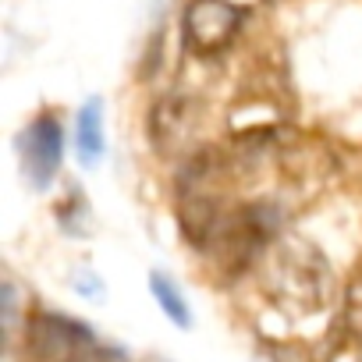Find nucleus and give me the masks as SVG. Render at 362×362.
Listing matches in <instances>:
<instances>
[{
  "label": "nucleus",
  "instance_id": "obj_1",
  "mask_svg": "<svg viewBox=\"0 0 362 362\" xmlns=\"http://www.w3.org/2000/svg\"><path fill=\"white\" fill-rule=\"evenodd\" d=\"M263 288L277 309H288L291 316H313L327 309L334 295V274L320 249L302 238H284L267 252Z\"/></svg>",
  "mask_w": 362,
  "mask_h": 362
},
{
  "label": "nucleus",
  "instance_id": "obj_2",
  "mask_svg": "<svg viewBox=\"0 0 362 362\" xmlns=\"http://www.w3.org/2000/svg\"><path fill=\"white\" fill-rule=\"evenodd\" d=\"M25 351L33 362H93L100 341L82 320L40 309L25 323Z\"/></svg>",
  "mask_w": 362,
  "mask_h": 362
},
{
  "label": "nucleus",
  "instance_id": "obj_3",
  "mask_svg": "<svg viewBox=\"0 0 362 362\" xmlns=\"http://www.w3.org/2000/svg\"><path fill=\"white\" fill-rule=\"evenodd\" d=\"M245 8L238 0H189L181 15V40L192 57H221L242 33Z\"/></svg>",
  "mask_w": 362,
  "mask_h": 362
},
{
  "label": "nucleus",
  "instance_id": "obj_4",
  "mask_svg": "<svg viewBox=\"0 0 362 362\" xmlns=\"http://www.w3.org/2000/svg\"><path fill=\"white\" fill-rule=\"evenodd\" d=\"M22 167L25 177L33 181V189H47L61 170V156H64V132L61 121L54 114H40L25 132H22Z\"/></svg>",
  "mask_w": 362,
  "mask_h": 362
},
{
  "label": "nucleus",
  "instance_id": "obj_5",
  "mask_svg": "<svg viewBox=\"0 0 362 362\" xmlns=\"http://www.w3.org/2000/svg\"><path fill=\"white\" fill-rule=\"evenodd\" d=\"M196 128H199V107L185 96H163L149 114V139L163 156L185 149Z\"/></svg>",
  "mask_w": 362,
  "mask_h": 362
},
{
  "label": "nucleus",
  "instance_id": "obj_6",
  "mask_svg": "<svg viewBox=\"0 0 362 362\" xmlns=\"http://www.w3.org/2000/svg\"><path fill=\"white\" fill-rule=\"evenodd\" d=\"M75 149H78L82 167H96V163L103 160L107 135H103V100H100V96L86 100V107L78 110V121H75Z\"/></svg>",
  "mask_w": 362,
  "mask_h": 362
},
{
  "label": "nucleus",
  "instance_id": "obj_7",
  "mask_svg": "<svg viewBox=\"0 0 362 362\" xmlns=\"http://www.w3.org/2000/svg\"><path fill=\"white\" fill-rule=\"evenodd\" d=\"M149 291H153L156 305L163 309V316H167L170 323H177L181 330H189V327H192V313H189V302H185V295L177 291V284H174V281H170L167 274L153 270V274H149Z\"/></svg>",
  "mask_w": 362,
  "mask_h": 362
},
{
  "label": "nucleus",
  "instance_id": "obj_8",
  "mask_svg": "<svg viewBox=\"0 0 362 362\" xmlns=\"http://www.w3.org/2000/svg\"><path fill=\"white\" fill-rule=\"evenodd\" d=\"M337 330H341V337H344L348 344H358V341H362V270H355L351 281L344 284Z\"/></svg>",
  "mask_w": 362,
  "mask_h": 362
}]
</instances>
